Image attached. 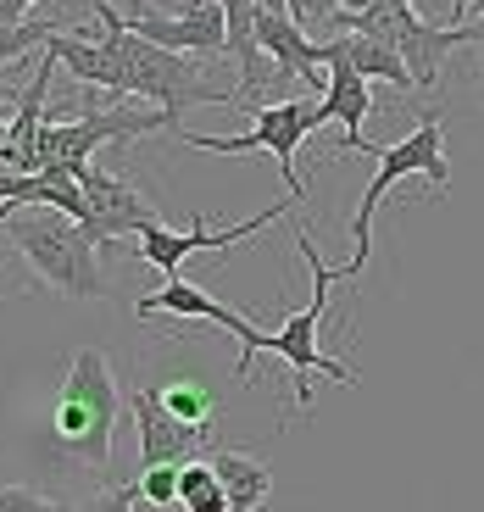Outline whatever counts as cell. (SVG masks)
I'll use <instances>...</instances> for the list:
<instances>
[{"label": "cell", "mask_w": 484, "mask_h": 512, "mask_svg": "<svg viewBox=\"0 0 484 512\" xmlns=\"http://www.w3.org/2000/svg\"><path fill=\"white\" fill-rule=\"evenodd\" d=\"M295 251H301L306 268H312V301H306L301 312H290V318H284V329L262 334L251 318H245V312H234L229 301H223V312L212 318L217 329H229L234 340H240L234 379H251L256 351H279V357L290 362V401H284V418H279V423H290V412H306V407H312V390H306V384H312V373H329V379H340V384H362L357 368H345V362L323 357V346H318V323H323V312H329V290H334V284H351V273L334 268V262H323L306 229H295Z\"/></svg>", "instance_id": "6da1fadb"}, {"label": "cell", "mask_w": 484, "mask_h": 512, "mask_svg": "<svg viewBox=\"0 0 484 512\" xmlns=\"http://www.w3.org/2000/svg\"><path fill=\"white\" fill-rule=\"evenodd\" d=\"M95 23H101L106 51L123 67L128 95H145V101H156V112H167V134H179L190 106L240 101V73L217 67L212 56H184V51H167L156 39L134 34L128 17H117V6H106V0H95Z\"/></svg>", "instance_id": "7a4b0ae2"}, {"label": "cell", "mask_w": 484, "mask_h": 512, "mask_svg": "<svg viewBox=\"0 0 484 512\" xmlns=\"http://www.w3.org/2000/svg\"><path fill=\"white\" fill-rule=\"evenodd\" d=\"M123 407H128V396L117 390L106 351L101 346H78L73 357H67V373H62L56 401H51V446H56V457L106 474V462H112V429H117V412Z\"/></svg>", "instance_id": "3957f363"}, {"label": "cell", "mask_w": 484, "mask_h": 512, "mask_svg": "<svg viewBox=\"0 0 484 512\" xmlns=\"http://www.w3.org/2000/svg\"><path fill=\"white\" fill-rule=\"evenodd\" d=\"M0 229L17 245V256L39 273V284H51L56 295H67V301H101L106 295L101 262H95V240L78 218H67L56 206L6 201L0 206Z\"/></svg>", "instance_id": "277c9868"}, {"label": "cell", "mask_w": 484, "mask_h": 512, "mask_svg": "<svg viewBox=\"0 0 484 512\" xmlns=\"http://www.w3.org/2000/svg\"><path fill=\"white\" fill-rule=\"evenodd\" d=\"M379 156V173L368 179V190H362L357 201V218H351V262H345V273L351 279H362V268H368L373 256V212H379V201L395 190L401 179H429L434 195L451 190V162H446V123H440V112H423L418 123H412L407 140L384 145Z\"/></svg>", "instance_id": "5b68a950"}, {"label": "cell", "mask_w": 484, "mask_h": 512, "mask_svg": "<svg viewBox=\"0 0 484 512\" xmlns=\"http://www.w3.org/2000/svg\"><path fill=\"white\" fill-rule=\"evenodd\" d=\"M329 123L323 101H273V106H256V123L245 134H190L179 128V140L195 145V151H223V156H245V151H268L279 162L284 184L295 190V201H312V184L301 173V140L306 134H318Z\"/></svg>", "instance_id": "8992f818"}, {"label": "cell", "mask_w": 484, "mask_h": 512, "mask_svg": "<svg viewBox=\"0 0 484 512\" xmlns=\"http://www.w3.org/2000/svg\"><path fill=\"white\" fill-rule=\"evenodd\" d=\"M156 128H167V112H134V106H106V112H78L73 123H45L39 128V173L45 167H84L95 162V151L101 145H128L140 140V134H156Z\"/></svg>", "instance_id": "52a82bcc"}, {"label": "cell", "mask_w": 484, "mask_h": 512, "mask_svg": "<svg viewBox=\"0 0 484 512\" xmlns=\"http://www.w3.org/2000/svg\"><path fill=\"white\" fill-rule=\"evenodd\" d=\"M128 28L184 56L229 51V12H223V0H151V12L128 17Z\"/></svg>", "instance_id": "ba28073f"}, {"label": "cell", "mask_w": 484, "mask_h": 512, "mask_svg": "<svg viewBox=\"0 0 484 512\" xmlns=\"http://www.w3.org/2000/svg\"><path fill=\"white\" fill-rule=\"evenodd\" d=\"M78 184H84V206H90V212H84V229H90L95 245L123 240V234H151L156 223H162V212H156L123 173H106V167L84 162L78 167Z\"/></svg>", "instance_id": "9c48e42d"}, {"label": "cell", "mask_w": 484, "mask_h": 512, "mask_svg": "<svg viewBox=\"0 0 484 512\" xmlns=\"http://www.w3.org/2000/svg\"><path fill=\"white\" fill-rule=\"evenodd\" d=\"M284 212H290V201L268 206V212H251L245 223H229V229H206V223H195V229H184V234H167L162 223H156L151 234H140V262L162 268L167 279H179L184 256H201V251H229L234 240H251V234H262L268 223H279Z\"/></svg>", "instance_id": "30bf717a"}, {"label": "cell", "mask_w": 484, "mask_h": 512, "mask_svg": "<svg viewBox=\"0 0 484 512\" xmlns=\"http://www.w3.org/2000/svg\"><path fill=\"white\" fill-rule=\"evenodd\" d=\"M128 412L140 423V462L145 468L195 462V457H206V451H217L212 435H201V429H190L184 418H173V412L156 401V390H145V384H128Z\"/></svg>", "instance_id": "8fae6325"}, {"label": "cell", "mask_w": 484, "mask_h": 512, "mask_svg": "<svg viewBox=\"0 0 484 512\" xmlns=\"http://www.w3.org/2000/svg\"><path fill=\"white\" fill-rule=\"evenodd\" d=\"M323 67H329V90H323L318 101H323V112H329V123L345 128L340 145L345 151H373V145L362 140V123H368V112H373V84L351 67V51H345L340 34L323 39Z\"/></svg>", "instance_id": "7c38bea8"}, {"label": "cell", "mask_w": 484, "mask_h": 512, "mask_svg": "<svg viewBox=\"0 0 484 512\" xmlns=\"http://www.w3.org/2000/svg\"><path fill=\"white\" fill-rule=\"evenodd\" d=\"M206 462L217 468L223 490H229V512H262L273 496V468L262 457H245V451H206Z\"/></svg>", "instance_id": "4fadbf2b"}, {"label": "cell", "mask_w": 484, "mask_h": 512, "mask_svg": "<svg viewBox=\"0 0 484 512\" xmlns=\"http://www.w3.org/2000/svg\"><path fill=\"white\" fill-rule=\"evenodd\" d=\"M345 39V51H351V67H357L368 84H390V90H418L412 84V67L407 56L395 51V45H384V39H368V34H340Z\"/></svg>", "instance_id": "5bb4252c"}, {"label": "cell", "mask_w": 484, "mask_h": 512, "mask_svg": "<svg viewBox=\"0 0 484 512\" xmlns=\"http://www.w3.org/2000/svg\"><path fill=\"white\" fill-rule=\"evenodd\" d=\"M156 401H162L173 418H184L190 429H201V435L217 440V396L206 390L201 379H167V384H156Z\"/></svg>", "instance_id": "9a60e30c"}, {"label": "cell", "mask_w": 484, "mask_h": 512, "mask_svg": "<svg viewBox=\"0 0 484 512\" xmlns=\"http://www.w3.org/2000/svg\"><path fill=\"white\" fill-rule=\"evenodd\" d=\"M179 507L184 512H229V490H223V479H217V468L206 457L184 462V474H179Z\"/></svg>", "instance_id": "2e32d148"}, {"label": "cell", "mask_w": 484, "mask_h": 512, "mask_svg": "<svg viewBox=\"0 0 484 512\" xmlns=\"http://www.w3.org/2000/svg\"><path fill=\"white\" fill-rule=\"evenodd\" d=\"M51 34H56L51 23H0V67L17 62V56H28L34 45L45 51V39Z\"/></svg>", "instance_id": "e0dca14e"}, {"label": "cell", "mask_w": 484, "mask_h": 512, "mask_svg": "<svg viewBox=\"0 0 484 512\" xmlns=\"http://www.w3.org/2000/svg\"><path fill=\"white\" fill-rule=\"evenodd\" d=\"M179 474H184V462H162V468H145L140 474V496L156 501V507H173L179 501Z\"/></svg>", "instance_id": "ac0fdd59"}, {"label": "cell", "mask_w": 484, "mask_h": 512, "mask_svg": "<svg viewBox=\"0 0 484 512\" xmlns=\"http://www.w3.org/2000/svg\"><path fill=\"white\" fill-rule=\"evenodd\" d=\"M0 512H73V507L39 496V490H23V485H0Z\"/></svg>", "instance_id": "d6986e66"}, {"label": "cell", "mask_w": 484, "mask_h": 512, "mask_svg": "<svg viewBox=\"0 0 484 512\" xmlns=\"http://www.w3.org/2000/svg\"><path fill=\"white\" fill-rule=\"evenodd\" d=\"M134 496H140V485H123V490H101V496H90L78 512H134Z\"/></svg>", "instance_id": "ffe728a7"}, {"label": "cell", "mask_w": 484, "mask_h": 512, "mask_svg": "<svg viewBox=\"0 0 484 512\" xmlns=\"http://www.w3.org/2000/svg\"><path fill=\"white\" fill-rule=\"evenodd\" d=\"M6 201H23L28 206V173H6V167H0V206Z\"/></svg>", "instance_id": "44dd1931"}, {"label": "cell", "mask_w": 484, "mask_h": 512, "mask_svg": "<svg viewBox=\"0 0 484 512\" xmlns=\"http://www.w3.org/2000/svg\"><path fill=\"white\" fill-rule=\"evenodd\" d=\"M373 0H312V12L329 17V12H368Z\"/></svg>", "instance_id": "7402d4cb"}, {"label": "cell", "mask_w": 484, "mask_h": 512, "mask_svg": "<svg viewBox=\"0 0 484 512\" xmlns=\"http://www.w3.org/2000/svg\"><path fill=\"white\" fill-rule=\"evenodd\" d=\"M462 28H468V45H462V51H473V56H479V67H484V12L473 17V23H462Z\"/></svg>", "instance_id": "603a6c76"}, {"label": "cell", "mask_w": 484, "mask_h": 512, "mask_svg": "<svg viewBox=\"0 0 484 512\" xmlns=\"http://www.w3.org/2000/svg\"><path fill=\"white\" fill-rule=\"evenodd\" d=\"M28 6H39V0H0V23H23Z\"/></svg>", "instance_id": "cb8c5ba5"}, {"label": "cell", "mask_w": 484, "mask_h": 512, "mask_svg": "<svg viewBox=\"0 0 484 512\" xmlns=\"http://www.w3.org/2000/svg\"><path fill=\"white\" fill-rule=\"evenodd\" d=\"M290 17L306 28V17H312V0H290Z\"/></svg>", "instance_id": "d4e9b609"}, {"label": "cell", "mask_w": 484, "mask_h": 512, "mask_svg": "<svg viewBox=\"0 0 484 512\" xmlns=\"http://www.w3.org/2000/svg\"><path fill=\"white\" fill-rule=\"evenodd\" d=\"M256 12H284L290 17V0H256Z\"/></svg>", "instance_id": "484cf974"}, {"label": "cell", "mask_w": 484, "mask_h": 512, "mask_svg": "<svg viewBox=\"0 0 484 512\" xmlns=\"http://www.w3.org/2000/svg\"><path fill=\"white\" fill-rule=\"evenodd\" d=\"M151 12V0H128V17H145Z\"/></svg>", "instance_id": "4316f807"}, {"label": "cell", "mask_w": 484, "mask_h": 512, "mask_svg": "<svg viewBox=\"0 0 484 512\" xmlns=\"http://www.w3.org/2000/svg\"><path fill=\"white\" fill-rule=\"evenodd\" d=\"M479 101H484V67H479Z\"/></svg>", "instance_id": "83f0119b"}, {"label": "cell", "mask_w": 484, "mask_h": 512, "mask_svg": "<svg viewBox=\"0 0 484 512\" xmlns=\"http://www.w3.org/2000/svg\"><path fill=\"white\" fill-rule=\"evenodd\" d=\"M6 262H12V251H0V268H6Z\"/></svg>", "instance_id": "f1b7e54d"}, {"label": "cell", "mask_w": 484, "mask_h": 512, "mask_svg": "<svg viewBox=\"0 0 484 512\" xmlns=\"http://www.w3.org/2000/svg\"><path fill=\"white\" fill-rule=\"evenodd\" d=\"M473 12H484V0H479V6H473Z\"/></svg>", "instance_id": "f546056e"}, {"label": "cell", "mask_w": 484, "mask_h": 512, "mask_svg": "<svg viewBox=\"0 0 484 512\" xmlns=\"http://www.w3.org/2000/svg\"><path fill=\"white\" fill-rule=\"evenodd\" d=\"M412 6H418V0H412Z\"/></svg>", "instance_id": "4dcf8cb0"}]
</instances>
